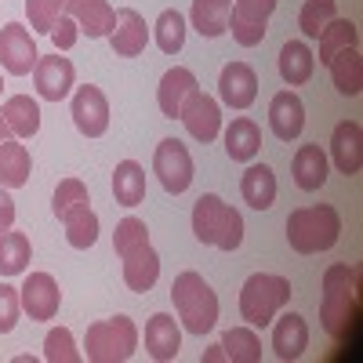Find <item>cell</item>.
Segmentation results:
<instances>
[{
  "instance_id": "cell-1",
  "label": "cell",
  "mask_w": 363,
  "mask_h": 363,
  "mask_svg": "<svg viewBox=\"0 0 363 363\" xmlns=\"http://www.w3.org/2000/svg\"><path fill=\"white\" fill-rule=\"evenodd\" d=\"M171 301H174V313L182 320V327L189 330V335H207V330H215L218 323V294L211 291V284L200 277V272L186 269L178 272L174 284H171Z\"/></svg>"
},
{
  "instance_id": "cell-2",
  "label": "cell",
  "mask_w": 363,
  "mask_h": 363,
  "mask_svg": "<svg viewBox=\"0 0 363 363\" xmlns=\"http://www.w3.org/2000/svg\"><path fill=\"white\" fill-rule=\"evenodd\" d=\"M342 236V215L330 203L298 207L287 215V244L298 255H320L330 251Z\"/></svg>"
},
{
  "instance_id": "cell-3",
  "label": "cell",
  "mask_w": 363,
  "mask_h": 363,
  "mask_svg": "<svg viewBox=\"0 0 363 363\" xmlns=\"http://www.w3.org/2000/svg\"><path fill=\"white\" fill-rule=\"evenodd\" d=\"M193 233L200 244H211L218 251H236L244 244V215L229 207L222 196L203 193L193 203Z\"/></svg>"
},
{
  "instance_id": "cell-4",
  "label": "cell",
  "mask_w": 363,
  "mask_h": 363,
  "mask_svg": "<svg viewBox=\"0 0 363 363\" xmlns=\"http://www.w3.org/2000/svg\"><path fill=\"white\" fill-rule=\"evenodd\" d=\"M287 301H291V280L277 277V272H255L240 287V316L251 327H269Z\"/></svg>"
},
{
  "instance_id": "cell-5",
  "label": "cell",
  "mask_w": 363,
  "mask_h": 363,
  "mask_svg": "<svg viewBox=\"0 0 363 363\" xmlns=\"http://www.w3.org/2000/svg\"><path fill=\"white\" fill-rule=\"evenodd\" d=\"M356 309V269L335 262L323 272V298H320V323L330 338L345 335V323Z\"/></svg>"
},
{
  "instance_id": "cell-6",
  "label": "cell",
  "mask_w": 363,
  "mask_h": 363,
  "mask_svg": "<svg viewBox=\"0 0 363 363\" xmlns=\"http://www.w3.org/2000/svg\"><path fill=\"white\" fill-rule=\"evenodd\" d=\"M84 349H87V359L91 363H124L138 349V327H135L131 316L99 320V323L87 327Z\"/></svg>"
},
{
  "instance_id": "cell-7",
  "label": "cell",
  "mask_w": 363,
  "mask_h": 363,
  "mask_svg": "<svg viewBox=\"0 0 363 363\" xmlns=\"http://www.w3.org/2000/svg\"><path fill=\"white\" fill-rule=\"evenodd\" d=\"M153 174L160 178V186L167 193H186L193 186V157L178 138H164L153 153Z\"/></svg>"
},
{
  "instance_id": "cell-8",
  "label": "cell",
  "mask_w": 363,
  "mask_h": 363,
  "mask_svg": "<svg viewBox=\"0 0 363 363\" xmlns=\"http://www.w3.org/2000/svg\"><path fill=\"white\" fill-rule=\"evenodd\" d=\"M277 11V0H236L229 11V33L240 48H258L269 33V15Z\"/></svg>"
},
{
  "instance_id": "cell-9",
  "label": "cell",
  "mask_w": 363,
  "mask_h": 363,
  "mask_svg": "<svg viewBox=\"0 0 363 363\" xmlns=\"http://www.w3.org/2000/svg\"><path fill=\"white\" fill-rule=\"evenodd\" d=\"M178 120L186 124V131H189L196 142L207 145V142H215L218 131H222V106H218V99H211L207 91L193 87V91H189V99L182 102Z\"/></svg>"
},
{
  "instance_id": "cell-10",
  "label": "cell",
  "mask_w": 363,
  "mask_h": 363,
  "mask_svg": "<svg viewBox=\"0 0 363 363\" xmlns=\"http://www.w3.org/2000/svg\"><path fill=\"white\" fill-rule=\"evenodd\" d=\"M37 58H40V51H37V40H33V33H29V26L8 22L4 29H0V66H4L11 77L33 73Z\"/></svg>"
},
{
  "instance_id": "cell-11",
  "label": "cell",
  "mask_w": 363,
  "mask_h": 363,
  "mask_svg": "<svg viewBox=\"0 0 363 363\" xmlns=\"http://www.w3.org/2000/svg\"><path fill=\"white\" fill-rule=\"evenodd\" d=\"M69 116L84 138H102L109 131V102L102 95V87H95V84L77 87V95L69 102Z\"/></svg>"
},
{
  "instance_id": "cell-12",
  "label": "cell",
  "mask_w": 363,
  "mask_h": 363,
  "mask_svg": "<svg viewBox=\"0 0 363 363\" xmlns=\"http://www.w3.org/2000/svg\"><path fill=\"white\" fill-rule=\"evenodd\" d=\"M18 301L29 320L44 323V320H55L58 306H62V291H58L51 272H29L26 284L18 287Z\"/></svg>"
},
{
  "instance_id": "cell-13",
  "label": "cell",
  "mask_w": 363,
  "mask_h": 363,
  "mask_svg": "<svg viewBox=\"0 0 363 363\" xmlns=\"http://www.w3.org/2000/svg\"><path fill=\"white\" fill-rule=\"evenodd\" d=\"M33 84H37V95L44 102H62V99H69V91L77 84V69H73L69 58H62L58 51L40 55L37 66H33Z\"/></svg>"
},
{
  "instance_id": "cell-14",
  "label": "cell",
  "mask_w": 363,
  "mask_h": 363,
  "mask_svg": "<svg viewBox=\"0 0 363 363\" xmlns=\"http://www.w3.org/2000/svg\"><path fill=\"white\" fill-rule=\"evenodd\" d=\"M218 95L229 109H247L258 99V73L247 62H229L218 77Z\"/></svg>"
},
{
  "instance_id": "cell-15",
  "label": "cell",
  "mask_w": 363,
  "mask_h": 363,
  "mask_svg": "<svg viewBox=\"0 0 363 363\" xmlns=\"http://www.w3.org/2000/svg\"><path fill=\"white\" fill-rule=\"evenodd\" d=\"M269 128L280 142H294L301 131H306V106L294 91H280L269 102Z\"/></svg>"
},
{
  "instance_id": "cell-16",
  "label": "cell",
  "mask_w": 363,
  "mask_h": 363,
  "mask_svg": "<svg viewBox=\"0 0 363 363\" xmlns=\"http://www.w3.org/2000/svg\"><path fill=\"white\" fill-rule=\"evenodd\" d=\"M330 160H335V167L349 178L359 174V167H363V128L356 120H342L335 128V135H330Z\"/></svg>"
},
{
  "instance_id": "cell-17",
  "label": "cell",
  "mask_w": 363,
  "mask_h": 363,
  "mask_svg": "<svg viewBox=\"0 0 363 363\" xmlns=\"http://www.w3.org/2000/svg\"><path fill=\"white\" fill-rule=\"evenodd\" d=\"M116 29L109 33V48L116 58H138L149 44V26L145 18L135 11V8H124V11H116Z\"/></svg>"
},
{
  "instance_id": "cell-18",
  "label": "cell",
  "mask_w": 363,
  "mask_h": 363,
  "mask_svg": "<svg viewBox=\"0 0 363 363\" xmlns=\"http://www.w3.org/2000/svg\"><path fill=\"white\" fill-rule=\"evenodd\" d=\"M182 349V330L171 313H153L145 323V352L157 363H171Z\"/></svg>"
},
{
  "instance_id": "cell-19",
  "label": "cell",
  "mask_w": 363,
  "mask_h": 363,
  "mask_svg": "<svg viewBox=\"0 0 363 363\" xmlns=\"http://www.w3.org/2000/svg\"><path fill=\"white\" fill-rule=\"evenodd\" d=\"M120 262H124V284H128V291L149 294L157 287V280H160V255L153 251V244H142V247L128 251Z\"/></svg>"
},
{
  "instance_id": "cell-20",
  "label": "cell",
  "mask_w": 363,
  "mask_h": 363,
  "mask_svg": "<svg viewBox=\"0 0 363 363\" xmlns=\"http://www.w3.org/2000/svg\"><path fill=\"white\" fill-rule=\"evenodd\" d=\"M80 26V33H87L91 40H99V37H109L113 29H116V8L109 4V0H73L69 11Z\"/></svg>"
},
{
  "instance_id": "cell-21",
  "label": "cell",
  "mask_w": 363,
  "mask_h": 363,
  "mask_svg": "<svg viewBox=\"0 0 363 363\" xmlns=\"http://www.w3.org/2000/svg\"><path fill=\"white\" fill-rule=\"evenodd\" d=\"M272 349H277V356L284 363L298 359L301 352L309 349V323L306 316H298V313H284L277 323H272Z\"/></svg>"
},
{
  "instance_id": "cell-22",
  "label": "cell",
  "mask_w": 363,
  "mask_h": 363,
  "mask_svg": "<svg viewBox=\"0 0 363 363\" xmlns=\"http://www.w3.org/2000/svg\"><path fill=\"white\" fill-rule=\"evenodd\" d=\"M193 87H196L193 69H186V66H174V69H167V73L160 77V87H157L160 113H164L167 120H174V116L182 113V102L189 99V91H193Z\"/></svg>"
},
{
  "instance_id": "cell-23",
  "label": "cell",
  "mask_w": 363,
  "mask_h": 363,
  "mask_svg": "<svg viewBox=\"0 0 363 363\" xmlns=\"http://www.w3.org/2000/svg\"><path fill=\"white\" fill-rule=\"evenodd\" d=\"M294 186L298 189H306V193H316L323 182H327V174H330V167H327V153L316 145V142H309V145H301L298 153H294Z\"/></svg>"
},
{
  "instance_id": "cell-24",
  "label": "cell",
  "mask_w": 363,
  "mask_h": 363,
  "mask_svg": "<svg viewBox=\"0 0 363 363\" xmlns=\"http://www.w3.org/2000/svg\"><path fill=\"white\" fill-rule=\"evenodd\" d=\"M258 149H262V131H258V124H255V120H247V116H236L233 124L225 128V153H229V160L251 164V160L258 157Z\"/></svg>"
},
{
  "instance_id": "cell-25",
  "label": "cell",
  "mask_w": 363,
  "mask_h": 363,
  "mask_svg": "<svg viewBox=\"0 0 363 363\" xmlns=\"http://www.w3.org/2000/svg\"><path fill=\"white\" fill-rule=\"evenodd\" d=\"M240 193L255 211H269L277 203V174H272L269 164H251L240 178Z\"/></svg>"
},
{
  "instance_id": "cell-26",
  "label": "cell",
  "mask_w": 363,
  "mask_h": 363,
  "mask_svg": "<svg viewBox=\"0 0 363 363\" xmlns=\"http://www.w3.org/2000/svg\"><path fill=\"white\" fill-rule=\"evenodd\" d=\"M313 69H316V55L309 51L306 40H287L280 48V77H284V84H291V87L309 84Z\"/></svg>"
},
{
  "instance_id": "cell-27",
  "label": "cell",
  "mask_w": 363,
  "mask_h": 363,
  "mask_svg": "<svg viewBox=\"0 0 363 363\" xmlns=\"http://www.w3.org/2000/svg\"><path fill=\"white\" fill-rule=\"evenodd\" d=\"M29 171H33L29 149L15 138L0 142V189H22L29 182Z\"/></svg>"
},
{
  "instance_id": "cell-28",
  "label": "cell",
  "mask_w": 363,
  "mask_h": 363,
  "mask_svg": "<svg viewBox=\"0 0 363 363\" xmlns=\"http://www.w3.org/2000/svg\"><path fill=\"white\" fill-rule=\"evenodd\" d=\"M229 11H233V0H193V29L200 37H222L229 29Z\"/></svg>"
},
{
  "instance_id": "cell-29",
  "label": "cell",
  "mask_w": 363,
  "mask_h": 363,
  "mask_svg": "<svg viewBox=\"0 0 363 363\" xmlns=\"http://www.w3.org/2000/svg\"><path fill=\"white\" fill-rule=\"evenodd\" d=\"M327 66H330V80H335V87L342 91V95L356 99L363 91V58H359V48L338 51Z\"/></svg>"
},
{
  "instance_id": "cell-30",
  "label": "cell",
  "mask_w": 363,
  "mask_h": 363,
  "mask_svg": "<svg viewBox=\"0 0 363 363\" xmlns=\"http://www.w3.org/2000/svg\"><path fill=\"white\" fill-rule=\"evenodd\" d=\"M113 196H116L120 207H138L145 200V171H142V164H135V160L116 164V171H113Z\"/></svg>"
},
{
  "instance_id": "cell-31",
  "label": "cell",
  "mask_w": 363,
  "mask_h": 363,
  "mask_svg": "<svg viewBox=\"0 0 363 363\" xmlns=\"http://www.w3.org/2000/svg\"><path fill=\"white\" fill-rule=\"evenodd\" d=\"M0 113H4L11 135H18V138H33L40 131V106L29 95H11Z\"/></svg>"
},
{
  "instance_id": "cell-32",
  "label": "cell",
  "mask_w": 363,
  "mask_h": 363,
  "mask_svg": "<svg viewBox=\"0 0 363 363\" xmlns=\"http://www.w3.org/2000/svg\"><path fill=\"white\" fill-rule=\"evenodd\" d=\"M29 258H33V247H29L26 233H15V229L0 233V277H18V272H26Z\"/></svg>"
},
{
  "instance_id": "cell-33",
  "label": "cell",
  "mask_w": 363,
  "mask_h": 363,
  "mask_svg": "<svg viewBox=\"0 0 363 363\" xmlns=\"http://www.w3.org/2000/svg\"><path fill=\"white\" fill-rule=\"evenodd\" d=\"M316 40H320V66H327L338 51L359 44V29H356V22H349V18H330Z\"/></svg>"
},
{
  "instance_id": "cell-34",
  "label": "cell",
  "mask_w": 363,
  "mask_h": 363,
  "mask_svg": "<svg viewBox=\"0 0 363 363\" xmlns=\"http://www.w3.org/2000/svg\"><path fill=\"white\" fill-rule=\"evenodd\" d=\"M62 225H66V240H69V247H77V251L95 247V240H99V215L91 211V203H87V207H80V211H73V215H66V218H62Z\"/></svg>"
},
{
  "instance_id": "cell-35",
  "label": "cell",
  "mask_w": 363,
  "mask_h": 363,
  "mask_svg": "<svg viewBox=\"0 0 363 363\" xmlns=\"http://www.w3.org/2000/svg\"><path fill=\"white\" fill-rule=\"evenodd\" d=\"M222 352L233 363H258L262 359V342L251 327H233L222 335Z\"/></svg>"
},
{
  "instance_id": "cell-36",
  "label": "cell",
  "mask_w": 363,
  "mask_h": 363,
  "mask_svg": "<svg viewBox=\"0 0 363 363\" xmlns=\"http://www.w3.org/2000/svg\"><path fill=\"white\" fill-rule=\"evenodd\" d=\"M153 33H157V48L164 55H178L182 48H186V18H182V11H174V8L160 11Z\"/></svg>"
},
{
  "instance_id": "cell-37",
  "label": "cell",
  "mask_w": 363,
  "mask_h": 363,
  "mask_svg": "<svg viewBox=\"0 0 363 363\" xmlns=\"http://www.w3.org/2000/svg\"><path fill=\"white\" fill-rule=\"evenodd\" d=\"M91 203V196H87V186L80 178H62L55 186V196H51V211H55V218L62 222L66 215H73V211H80V207H87Z\"/></svg>"
},
{
  "instance_id": "cell-38",
  "label": "cell",
  "mask_w": 363,
  "mask_h": 363,
  "mask_svg": "<svg viewBox=\"0 0 363 363\" xmlns=\"http://www.w3.org/2000/svg\"><path fill=\"white\" fill-rule=\"evenodd\" d=\"M330 18H338V4H335V0H306V4H301V15H298V26H301V33H306V37L316 40Z\"/></svg>"
},
{
  "instance_id": "cell-39",
  "label": "cell",
  "mask_w": 363,
  "mask_h": 363,
  "mask_svg": "<svg viewBox=\"0 0 363 363\" xmlns=\"http://www.w3.org/2000/svg\"><path fill=\"white\" fill-rule=\"evenodd\" d=\"M44 359H48V363H80V359H84V352L77 349L69 327L48 330V338H44Z\"/></svg>"
},
{
  "instance_id": "cell-40",
  "label": "cell",
  "mask_w": 363,
  "mask_h": 363,
  "mask_svg": "<svg viewBox=\"0 0 363 363\" xmlns=\"http://www.w3.org/2000/svg\"><path fill=\"white\" fill-rule=\"evenodd\" d=\"M73 0H26V15H29V29L37 33H51V26L69 11Z\"/></svg>"
},
{
  "instance_id": "cell-41",
  "label": "cell",
  "mask_w": 363,
  "mask_h": 363,
  "mask_svg": "<svg viewBox=\"0 0 363 363\" xmlns=\"http://www.w3.org/2000/svg\"><path fill=\"white\" fill-rule=\"evenodd\" d=\"M142 244H149V229H145V222L142 218H135V215H128L124 222H116V233H113V251L124 258L128 251H135V247H142Z\"/></svg>"
},
{
  "instance_id": "cell-42",
  "label": "cell",
  "mask_w": 363,
  "mask_h": 363,
  "mask_svg": "<svg viewBox=\"0 0 363 363\" xmlns=\"http://www.w3.org/2000/svg\"><path fill=\"white\" fill-rule=\"evenodd\" d=\"M22 313V301H18V287L11 284H0V335H11L15 323Z\"/></svg>"
},
{
  "instance_id": "cell-43",
  "label": "cell",
  "mask_w": 363,
  "mask_h": 363,
  "mask_svg": "<svg viewBox=\"0 0 363 363\" xmlns=\"http://www.w3.org/2000/svg\"><path fill=\"white\" fill-rule=\"evenodd\" d=\"M48 37L55 40V51H69V48L77 44V37H80V26H77L73 15H62V18L51 26V33H48Z\"/></svg>"
},
{
  "instance_id": "cell-44",
  "label": "cell",
  "mask_w": 363,
  "mask_h": 363,
  "mask_svg": "<svg viewBox=\"0 0 363 363\" xmlns=\"http://www.w3.org/2000/svg\"><path fill=\"white\" fill-rule=\"evenodd\" d=\"M11 225H15V200L0 189V233L11 229Z\"/></svg>"
},
{
  "instance_id": "cell-45",
  "label": "cell",
  "mask_w": 363,
  "mask_h": 363,
  "mask_svg": "<svg viewBox=\"0 0 363 363\" xmlns=\"http://www.w3.org/2000/svg\"><path fill=\"white\" fill-rule=\"evenodd\" d=\"M203 359H207V363H215V359H225L222 345H211V352H203Z\"/></svg>"
},
{
  "instance_id": "cell-46",
  "label": "cell",
  "mask_w": 363,
  "mask_h": 363,
  "mask_svg": "<svg viewBox=\"0 0 363 363\" xmlns=\"http://www.w3.org/2000/svg\"><path fill=\"white\" fill-rule=\"evenodd\" d=\"M11 138V128H8V120H4V113H0V142H8Z\"/></svg>"
},
{
  "instance_id": "cell-47",
  "label": "cell",
  "mask_w": 363,
  "mask_h": 363,
  "mask_svg": "<svg viewBox=\"0 0 363 363\" xmlns=\"http://www.w3.org/2000/svg\"><path fill=\"white\" fill-rule=\"evenodd\" d=\"M0 91H4V80H0Z\"/></svg>"
}]
</instances>
